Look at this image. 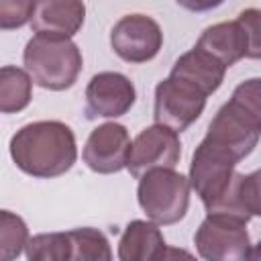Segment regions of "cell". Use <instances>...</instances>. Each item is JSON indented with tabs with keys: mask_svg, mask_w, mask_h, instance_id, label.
<instances>
[{
	"mask_svg": "<svg viewBox=\"0 0 261 261\" xmlns=\"http://www.w3.org/2000/svg\"><path fill=\"white\" fill-rule=\"evenodd\" d=\"M130 147L128 130L122 124L104 122L90 133L84 147V163L96 173H116L126 167Z\"/></svg>",
	"mask_w": 261,
	"mask_h": 261,
	"instance_id": "obj_10",
	"label": "cell"
},
{
	"mask_svg": "<svg viewBox=\"0 0 261 261\" xmlns=\"http://www.w3.org/2000/svg\"><path fill=\"white\" fill-rule=\"evenodd\" d=\"M190 179L175 169H153L139 179L137 198L155 224L179 222L190 206Z\"/></svg>",
	"mask_w": 261,
	"mask_h": 261,
	"instance_id": "obj_3",
	"label": "cell"
},
{
	"mask_svg": "<svg viewBox=\"0 0 261 261\" xmlns=\"http://www.w3.org/2000/svg\"><path fill=\"white\" fill-rule=\"evenodd\" d=\"M71 241L69 261H112V249L104 232L92 226L67 230Z\"/></svg>",
	"mask_w": 261,
	"mask_h": 261,
	"instance_id": "obj_17",
	"label": "cell"
},
{
	"mask_svg": "<svg viewBox=\"0 0 261 261\" xmlns=\"http://www.w3.org/2000/svg\"><path fill=\"white\" fill-rule=\"evenodd\" d=\"M33 80L27 69L4 65L0 69V110L4 114L20 112L31 102Z\"/></svg>",
	"mask_w": 261,
	"mask_h": 261,
	"instance_id": "obj_16",
	"label": "cell"
},
{
	"mask_svg": "<svg viewBox=\"0 0 261 261\" xmlns=\"http://www.w3.org/2000/svg\"><path fill=\"white\" fill-rule=\"evenodd\" d=\"M71 241L67 232H43L29 241L27 261H69Z\"/></svg>",
	"mask_w": 261,
	"mask_h": 261,
	"instance_id": "obj_18",
	"label": "cell"
},
{
	"mask_svg": "<svg viewBox=\"0 0 261 261\" xmlns=\"http://www.w3.org/2000/svg\"><path fill=\"white\" fill-rule=\"evenodd\" d=\"M181 155L177 133L161 124L147 126L137 135L130 147L126 169L133 177H143L153 169H173Z\"/></svg>",
	"mask_w": 261,
	"mask_h": 261,
	"instance_id": "obj_8",
	"label": "cell"
},
{
	"mask_svg": "<svg viewBox=\"0 0 261 261\" xmlns=\"http://www.w3.org/2000/svg\"><path fill=\"white\" fill-rule=\"evenodd\" d=\"M110 45L114 53L128 63L151 61L161 45V27L147 14H126L110 31Z\"/></svg>",
	"mask_w": 261,
	"mask_h": 261,
	"instance_id": "obj_9",
	"label": "cell"
},
{
	"mask_svg": "<svg viewBox=\"0 0 261 261\" xmlns=\"http://www.w3.org/2000/svg\"><path fill=\"white\" fill-rule=\"evenodd\" d=\"M247 261H261V241H259L257 245H253V247H251Z\"/></svg>",
	"mask_w": 261,
	"mask_h": 261,
	"instance_id": "obj_25",
	"label": "cell"
},
{
	"mask_svg": "<svg viewBox=\"0 0 261 261\" xmlns=\"http://www.w3.org/2000/svg\"><path fill=\"white\" fill-rule=\"evenodd\" d=\"M237 20L247 35V57L261 59V10L247 8L239 14Z\"/></svg>",
	"mask_w": 261,
	"mask_h": 261,
	"instance_id": "obj_21",
	"label": "cell"
},
{
	"mask_svg": "<svg viewBox=\"0 0 261 261\" xmlns=\"http://www.w3.org/2000/svg\"><path fill=\"white\" fill-rule=\"evenodd\" d=\"M161 261H196V257L192 253H188L186 249H179V247H167L165 249V255Z\"/></svg>",
	"mask_w": 261,
	"mask_h": 261,
	"instance_id": "obj_24",
	"label": "cell"
},
{
	"mask_svg": "<svg viewBox=\"0 0 261 261\" xmlns=\"http://www.w3.org/2000/svg\"><path fill=\"white\" fill-rule=\"evenodd\" d=\"M165 239L155 222L133 220L120 241H118V259L120 261H161L165 255Z\"/></svg>",
	"mask_w": 261,
	"mask_h": 261,
	"instance_id": "obj_14",
	"label": "cell"
},
{
	"mask_svg": "<svg viewBox=\"0 0 261 261\" xmlns=\"http://www.w3.org/2000/svg\"><path fill=\"white\" fill-rule=\"evenodd\" d=\"M37 10L35 2H12V0H2L0 2V29H18L24 22L33 20Z\"/></svg>",
	"mask_w": 261,
	"mask_h": 261,
	"instance_id": "obj_20",
	"label": "cell"
},
{
	"mask_svg": "<svg viewBox=\"0 0 261 261\" xmlns=\"http://www.w3.org/2000/svg\"><path fill=\"white\" fill-rule=\"evenodd\" d=\"M237 157L230 155L226 149L214 145L208 139H202V143L196 147L190 163V186L196 190L200 200L204 202L206 210H210L214 204H218L224 194L230 190L234 181V165Z\"/></svg>",
	"mask_w": 261,
	"mask_h": 261,
	"instance_id": "obj_4",
	"label": "cell"
},
{
	"mask_svg": "<svg viewBox=\"0 0 261 261\" xmlns=\"http://www.w3.org/2000/svg\"><path fill=\"white\" fill-rule=\"evenodd\" d=\"M137 92L133 82L118 71L96 73L86 88L88 118H116L126 114L135 104Z\"/></svg>",
	"mask_w": 261,
	"mask_h": 261,
	"instance_id": "obj_11",
	"label": "cell"
},
{
	"mask_svg": "<svg viewBox=\"0 0 261 261\" xmlns=\"http://www.w3.org/2000/svg\"><path fill=\"white\" fill-rule=\"evenodd\" d=\"M206 98L198 88L173 75L165 77L155 88V124L171 128L173 133L186 130L204 110Z\"/></svg>",
	"mask_w": 261,
	"mask_h": 261,
	"instance_id": "obj_5",
	"label": "cell"
},
{
	"mask_svg": "<svg viewBox=\"0 0 261 261\" xmlns=\"http://www.w3.org/2000/svg\"><path fill=\"white\" fill-rule=\"evenodd\" d=\"M261 137V122L232 98L216 112L204 139L226 149L237 161L245 159Z\"/></svg>",
	"mask_w": 261,
	"mask_h": 261,
	"instance_id": "obj_6",
	"label": "cell"
},
{
	"mask_svg": "<svg viewBox=\"0 0 261 261\" xmlns=\"http://www.w3.org/2000/svg\"><path fill=\"white\" fill-rule=\"evenodd\" d=\"M243 202L251 216H261V169L245 175L243 179Z\"/></svg>",
	"mask_w": 261,
	"mask_h": 261,
	"instance_id": "obj_23",
	"label": "cell"
},
{
	"mask_svg": "<svg viewBox=\"0 0 261 261\" xmlns=\"http://www.w3.org/2000/svg\"><path fill=\"white\" fill-rule=\"evenodd\" d=\"M10 157L16 167L33 177H57L77 159L73 130L59 120L24 124L10 139Z\"/></svg>",
	"mask_w": 261,
	"mask_h": 261,
	"instance_id": "obj_1",
	"label": "cell"
},
{
	"mask_svg": "<svg viewBox=\"0 0 261 261\" xmlns=\"http://www.w3.org/2000/svg\"><path fill=\"white\" fill-rule=\"evenodd\" d=\"M196 47L210 53L224 67H230L239 59L247 57V35L239 20H224L208 27L200 35Z\"/></svg>",
	"mask_w": 261,
	"mask_h": 261,
	"instance_id": "obj_15",
	"label": "cell"
},
{
	"mask_svg": "<svg viewBox=\"0 0 261 261\" xmlns=\"http://www.w3.org/2000/svg\"><path fill=\"white\" fill-rule=\"evenodd\" d=\"M86 6L75 0H47L39 2L31 20L37 35L71 39L84 24Z\"/></svg>",
	"mask_w": 261,
	"mask_h": 261,
	"instance_id": "obj_12",
	"label": "cell"
},
{
	"mask_svg": "<svg viewBox=\"0 0 261 261\" xmlns=\"http://www.w3.org/2000/svg\"><path fill=\"white\" fill-rule=\"evenodd\" d=\"M24 69L31 80L53 92L71 88L77 82L84 59L80 47L71 39L35 35L24 47Z\"/></svg>",
	"mask_w": 261,
	"mask_h": 261,
	"instance_id": "obj_2",
	"label": "cell"
},
{
	"mask_svg": "<svg viewBox=\"0 0 261 261\" xmlns=\"http://www.w3.org/2000/svg\"><path fill=\"white\" fill-rule=\"evenodd\" d=\"M245 222L206 216L194 234L196 249L206 261H247L251 239Z\"/></svg>",
	"mask_w": 261,
	"mask_h": 261,
	"instance_id": "obj_7",
	"label": "cell"
},
{
	"mask_svg": "<svg viewBox=\"0 0 261 261\" xmlns=\"http://www.w3.org/2000/svg\"><path fill=\"white\" fill-rule=\"evenodd\" d=\"M243 108H247L259 122H261V77H251L239 84L230 96Z\"/></svg>",
	"mask_w": 261,
	"mask_h": 261,
	"instance_id": "obj_22",
	"label": "cell"
},
{
	"mask_svg": "<svg viewBox=\"0 0 261 261\" xmlns=\"http://www.w3.org/2000/svg\"><path fill=\"white\" fill-rule=\"evenodd\" d=\"M224 73H226V67L218 59H214L210 53L194 47L192 51L184 53L175 61L169 75L184 80L190 86L198 88L204 96H210L220 88Z\"/></svg>",
	"mask_w": 261,
	"mask_h": 261,
	"instance_id": "obj_13",
	"label": "cell"
},
{
	"mask_svg": "<svg viewBox=\"0 0 261 261\" xmlns=\"http://www.w3.org/2000/svg\"><path fill=\"white\" fill-rule=\"evenodd\" d=\"M29 228L24 220L8 210L0 212V245H2V261H14L29 245Z\"/></svg>",
	"mask_w": 261,
	"mask_h": 261,
	"instance_id": "obj_19",
	"label": "cell"
}]
</instances>
